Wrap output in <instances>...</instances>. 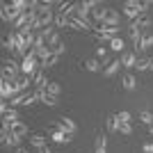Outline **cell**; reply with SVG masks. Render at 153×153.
<instances>
[{
    "label": "cell",
    "instance_id": "29",
    "mask_svg": "<svg viewBox=\"0 0 153 153\" xmlns=\"http://www.w3.org/2000/svg\"><path fill=\"white\" fill-rule=\"evenodd\" d=\"M117 119H119V123H133V114H130L128 110H121V112L117 114Z\"/></svg>",
    "mask_w": 153,
    "mask_h": 153
},
{
    "label": "cell",
    "instance_id": "5",
    "mask_svg": "<svg viewBox=\"0 0 153 153\" xmlns=\"http://www.w3.org/2000/svg\"><path fill=\"white\" fill-rule=\"evenodd\" d=\"M39 98H37V94H30V91H27V94H19V96H14L12 101H9V105H12V108H19V105H32V103H37Z\"/></svg>",
    "mask_w": 153,
    "mask_h": 153
},
{
    "label": "cell",
    "instance_id": "36",
    "mask_svg": "<svg viewBox=\"0 0 153 153\" xmlns=\"http://www.w3.org/2000/svg\"><path fill=\"white\" fill-rule=\"evenodd\" d=\"M149 133H151V137H153V126H149Z\"/></svg>",
    "mask_w": 153,
    "mask_h": 153
},
{
    "label": "cell",
    "instance_id": "3",
    "mask_svg": "<svg viewBox=\"0 0 153 153\" xmlns=\"http://www.w3.org/2000/svg\"><path fill=\"white\" fill-rule=\"evenodd\" d=\"M37 71H39V59H37V55H34V51H30V53H27V57H23V62H21V73L34 78V76H37Z\"/></svg>",
    "mask_w": 153,
    "mask_h": 153
},
{
    "label": "cell",
    "instance_id": "23",
    "mask_svg": "<svg viewBox=\"0 0 153 153\" xmlns=\"http://www.w3.org/2000/svg\"><path fill=\"white\" fill-rule=\"evenodd\" d=\"M59 44H62V39H59V32H57V30H55V32H53V34H51V37L46 39V46H48L51 51H53V48H57Z\"/></svg>",
    "mask_w": 153,
    "mask_h": 153
},
{
    "label": "cell",
    "instance_id": "33",
    "mask_svg": "<svg viewBox=\"0 0 153 153\" xmlns=\"http://www.w3.org/2000/svg\"><path fill=\"white\" fill-rule=\"evenodd\" d=\"M37 153H53V151H51V149H48V146H46V149H39Z\"/></svg>",
    "mask_w": 153,
    "mask_h": 153
},
{
    "label": "cell",
    "instance_id": "27",
    "mask_svg": "<svg viewBox=\"0 0 153 153\" xmlns=\"http://www.w3.org/2000/svg\"><path fill=\"white\" fill-rule=\"evenodd\" d=\"M137 119H140L142 123H146V126H153V114H151V112H149V110H142Z\"/></svg>",
    "mask_w": 153,
    "mask_h": 153
},
{
    "label": "cell",
    "instance_id": "19",
    "mask_svg": "<svg viewBox=\"0 0 153 153\" xmlns=\"http://www.w3.org/2000/svg\"><path fill=\"white\" fill-rule=\"evenodd\" d=\"M142 34H144V32H142V30H137V27H128V37H130V41H133V46H135V48H140Z\"/></svg>",
    "mask_w": 153,
    "mask_h": 153
},
{
    "label": "cell",
    "instance_id": "26",
    "mask_svg": "<svg viewBox=\"0 0 153 153\" xmlns=\"http://www.w3.org/2000/svg\"><path fill=\"white\" fill-rule=\"evenodd\" d=\"M94 146H96V149H108V135L98 133V135L94 137Z\"/></svg>",
    "mask_w": 153,
    "mask_h": 153
},
{
    "label": "cell",
    "instance_id": "2",
    "mask_svg": "<svg viewBox=\"0 0 153 153\" xmlns=\"http://www.w3.org/2000/svg\"><path fill=\"white\" fill-rule=\"evenodd\" d=\"M21 73V64L14 57H5L2 59V80H9V82H16Z\"/></svg>",
    "mask_w": 153,
    "mask_h": 153
},
{
    "label": "cell",
    "instance_id": "21",
    "mask_svg": "<svg viewBox=\"0 0 153 153\" xmlns=\"http://www.w3.org/2000/svg\"><path fill=\"white\" fill-rule=\"evenodd\" d=\"M137 71H149L153 69V59L151 57H137V66H135Z\"/></svg>",
    "mask_w": 153,
    "mask_h": 153
},
{
    "label": "cell",
    "instance_id": "16",
    "mask_svg": "<svg viewBox=\"0 0 153 153\" xmlns=\"http://www.w3.org/2000/svg\"><path fill=\"white\" fill-rule=\"evenodd\" d=\"M27 142H30V144L37 149V151H39V149H46V146H48V142H46L44 135H30V137H27Z\"/></svg>",
    "mask_w": 153,
    "mask_h": 153
},
{
    "label": "cell",
    "instance_id": "6",
    "mask_svg": "<svg viewBox=\"0 0 153 153\" xmlns=\"http://www.w3.org/2000/svg\"><path fill=\"white\" fill-rule=\"evenodd\" d=\"M55 126H57L62 133H66V135H76V130H78L76 121H73V119H69V117H59Z\"/></svg>",
    "mask_w": 153,
    "mask_h": 153
},
{
    "label": "cell",
    "instance_id": "34",
    "mask_svg": "<svg viewBox=\"0 0 153 153\" xmlns=\"http://www.w3.org/2000/svg\"><path fill=\"white\" fill-rule=\"evenodd\" d=\"M94 153H108V149H94Z\"/></svg>",
    "mask_w": 153,
    "mask_h": 153
},
{
    "label": "cell",
    "instance_id": "7",
    "mask_svg": "<svg viewBox=\"0 0 153 153\" xmlns=\"http://www.w3.org/2000/svg\"><path fill=\"white\" fill-rule=\"evenodd\" d=\"M0 96H2V101H12L14 96H16V87H14V82H9V80H0Z\"/></svg>",
    "mask_w": 153,
    "mask_h": 153
},
{
    "label": "cell",
    "instance_id": "28",
    "mask_svg": "<svg viewBox=\"0 0 153 153\" xmlns=\"http://www.w3.org/2000/svg\"><path fill=\"white\" fill-rule=\"evenodd\" d=\"M46 91H48L51 96H57V98H59V94H62V87H59L57 82H53V80H51V82H48V87H46Z\"/></svg>",
    "mask_w": 153,
    "mask_h": 153
},
{
    "label": "cell",
    "instance_id": "13",
    "mask_svg": "<svg viewBox=\"0 0 153 153\" xmlns=\"http://www.w3.org/2000/svg\"><path fill=\"white\" fill-rule=\"evenodd\" d=\"M119 69H121V59H114V62H110L105 69H103V76L105 78H114L117 73H119Z\"/></svg>",
    "mask_w": 153,
    "mask_h": 153
},
{
    "label": "cell",
    "instance_id": "31",
    "mask_svg": "<svg viewBox=\"0 0 153 153\" xmlns=\"http://www.w3.org/2000/svg\"><path fill=\"white\" fill-rule=\"evenodd\" d=\"M64 53H66V46H64V44H59L57 48H53V55H57V57H62Z\"/></svg>",
    "mask_w": 153,
    "mask_h": 153
},
{
    "label": "cell",
    "instance_id": "35",
    "mask_svg": "<svg viewBox=\"0 0 153 153\" xmlns=\"http://www.w3.org/2000/svg\"><path fill=\"white\" fill-rule=\"evenodd\" d=\"M16 153H27V151H25L23 146H21V149H16Z\"/></svg>",
    "mask_w": 153,
    "mask_h": 153
},
{
    "label": "cell",
    "instance_id": "32",
    "mask_svg": "<svg viewBox=\"0 0 153 153\" xmlns=\"http://www.w3.org/2000/svg\"><path fill=\"white\" fill-rule=\"evenodd\" d=\"M142 151L144 153H153V142H146V144L142 146Z\"/></svg>",
    "mask_w": 153,
    "mask_h": 153
},
{
    "label": "cell",
    "instance_id": "18",
    "mask_svg": "<svg viewBox=\"0 0 153 153\" xmlns=\"http://www.w3.org/2000/svg\"><path fill=\"white\" fill-rule=\"evenodd\" d=\"M9 133H12V135H16V137H25V135H27V126H25L23 121H16V123H12Z\"/></svg>",
    "mask_w": 153,
    "mask_h": 153
},
{
    "label": "cell",
    "instance_id": "1",
    "mask_svg": "<svg viewBox=\"0 0 153 153\" xmlns=\"http://www.w3.org/2000/svg\"><path fill=\"white\" fill-rule=\"evenodd\" d=\"M27 7H30V0H14V2H9V5L2 2V5H0V19L12 25L21 14L27 12Z\"/></svg>",
    "mask_w": 153,
    "mask_h": 153
},
{
    "label": "cell",
    "instance_id": "30",
    "mask_svg": "<svg viewBox=\"0 0 153 153\" xmlns=\"http://www.w3.org/2000/svg\"><path fill=\"white\" fill-rule=\"evenodd\" d=\"M119 133L121 135H133V123H119Z\"/></svg>",
    "mask_w": 153,
    "mask_h": 153
},
{
    "label": "cell",
    "instance_id": "14",
    "mask_svg": "<svg viewBox=\"0 0 153 153\" xmlns=\"http://www.w3.org/2000/svg\"><path fill=\"white\" fill-rule=\"evenodd\" d=\"M121 85H123V89H126V91H135V89H137V78H135L133 73H126V76L121 78Z\"/></svg>",
    "mask_w": 153,
    "mask_h": 153
},
{
    "label": "cell",
    "instance_id": "20",
    "mask_svg": "<svg viewBox=\"0 0 153 153\" xmlns=\"http://www.w3.org/2000/svg\"><path fill=\"white\" fill-rule=\"evenodd\" d=\"M105 126H108L110 133H119V119H117V114H108V119H105Z\"/></svg>",
    "mask_w": 153,
    "mask_h": 153
},
{
    "label": "cell",
    "instance_id": "25",
    "mask_svg": "<svg viewBox=\"0 0 153 153\" xmlns=\"http://www.w3.org/2000/svg\"><path fill=\"white\" fill-rule=\"evenodd\" d=\"M110 48H112V51H117V53H123V48H126V41H123L121 37H114L112 41H110Z\"/></svg>",
    "mask_w": 153,
    "mask_h": 153
},
{
    "label": "cell",
    "instance_id": "15",
    "mask_svg": "<svg viewBox=\"0 0 153 153\" xmlns=\"http://www.w3.org/2000/svg\"><path fill=\"white\" fill-rule=\"evenodd\" d=\"M48 82H51V80L46 78V71L39 69L37 76H34V87H37V89H46V87H48Z\"/></svg>",
    "mask_w": 153,
    "mask_h": 153
},
{
    "label": "cell",
    "instance_id": "17",
    "mask_svg": "<svg viewBox=\"0 0 153 153\" xmlns=\"http://www.w3.org/2000/svg\"><path fill=\"white\" fill-rule=\"evenodd\" d=\"M55 27L59 30H71V19L64 14H55Z\"/></svg>",
    "mask_w": 153,
    "mask_h": 153
},
{
    "label": "cell",
    "instance_id": "8",
    "mask_svg": "<svg viewBox=\"0 0 153 153\" xmlns=\"http://www.w3.org/2000/svg\"><path fill=\"white\" fill-rule=\"evenodd\" d=\"M71 30L87 32V30H96V25L91 23V21H85V19H76V16H71Z\"/></svg>",
    "mask_w": 153,
    "mask_h": 153
},
{
    "label": "cell",
    "instance_id": "9",
    "mask_svg": "<svg viewBox=\"0 0 153 153\" xmlns=\"http://www.w3.org/2000/svg\"><path fill=\"white\" fill-rule=\"evenodd\" d=\"M119 21H121V16H119V12L117 9H105V19H103V25H110V27H119Z\"/></svg>",
    "mask_w": 153,
    "mask_h": 153
},
{
    "label": "cell",
    "instance_id": "24",
    "mask_svg": "<svg viewBox=\"0 0 153 153\" xmlns=\"http://www.w3.org/2000/svg\"><path fill=\"white\" fill-rule=\"evenodd\" d=\"M101 59H96V57H91V59H87V62H85V69L87 71H91V73H96V71H101Z\"/></svg>",
    "mask_w": 153,
    "mask_h": 153
},
{
    "label": "cell",
    "instance_id": "22",
    "mask_svg": "<svg viewBox=\"0 0 153 153\" xmlns=\"http://www.w3.org/2000/svg\"><path fill=\"white\" fill-rule=\"evenodd\" d=\"M151 46H153V34L151 32H144V34H142V41H140V51H149Z\"/></svg>",
    "mask_w": 153,
    "mask_h": 153
},
{
    "label": "cell",
    "instance_id": "12",
    "mask_svg": "<svg viewBox=\"0 0 153 153\" xmlns=\"http://www.w3.org/2000/svg\"><path fill=\"white\" fill-rule=\"evenodd\" d=\"M128 27H137V30H144V27H151V16L149 14H142V16H137V19L130 23Z\"/></svg>",
    "mask_w": 153,
    "mask_h": 153
},
{
    "label": "cell",
    "instance_id": "11",
    "mask_svg": "<svg viewBox=\"0 0 153 153\" xmlns=\"http://www.w3.org/2000/svg\"><path fill=\"white\" fill-rule=\"evenodd\" d=\"M119 59H121V66H126V69H135V66H137V55H135V53H126L123 51Z\"/></svg>",
    "mask_w": 153,
    "mask_h": 153
},
{
    "label": "cell",
    "instance_id": "4",
    "mask_svg": "<svg viewBox=\"0 0 153 153\" xmlns=\"http://www.w3.org/2000/svg\"><path fill=\"white\" fill-rule=\"evenodd\" d=\"M46 133H48V137H51V140L55 142V144H69V142L73 140V135H66V133H62V130H59V128L55 126V123L46 128Z\"/></svg>",
    "mask_w": 153,
    "mask_h": 153
},
{
    "label": "cell",
    "instance_id": "10",
    "mask_svg": "<svg viewBox=\"0 0 153 153\" xmlns=\"http://www.w3.org/2000/svg\"><path fill=\"white\" fill-rule=\"evenodd\" d=\"M34 82V78H30V76H23V78H19L16 82H14V87H16V96L19 94H27V87Z\"/></svg>",
    "mask_w": 153,
    "mask_h": 153
}]
</instances>
